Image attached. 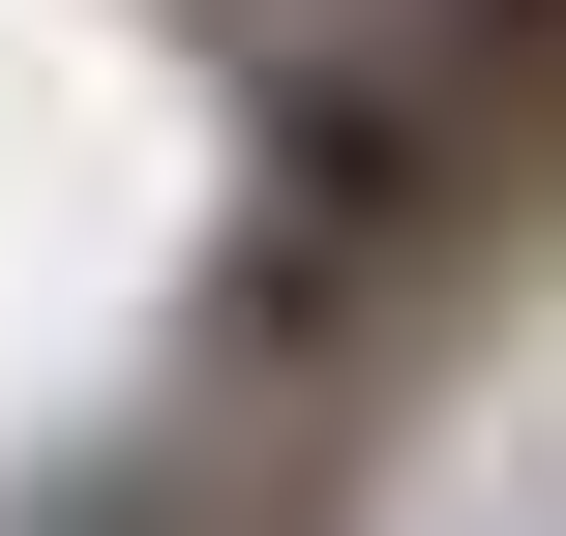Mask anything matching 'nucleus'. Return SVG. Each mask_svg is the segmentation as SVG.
<instances>
[{
	"label": "nucleus",
	"mask_w": 566,
	"mask_h": 536,
	"mask_svg": "<svg viewBox=\"0 0 566 536\" xmlns=\"http://www.w3.org/2000/svg\"><path fill=\"white\" fill-rule=\"evenodd\" d=\"M448 90H507V119H566V0H448Z\"/></svg>",
	"instance_id": "f257e3e1"
}]
</instances>
